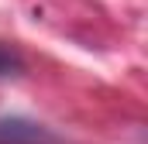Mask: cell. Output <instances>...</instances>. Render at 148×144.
Instances as JSON below:
<instances>
[{"instance_id": "obj_1", "label": "cell", "mask_w": 148, "mask_h": 144, "mask_svg": "<svg viewBox=\"0 0 148 144\" xmlns=\"http://www.w3.org/2000/svg\"><path fill=\"white\" fill-rule=\"evenodd\" d=\"M0 144H66V141L52 134L45 124H35L28 117H0Z\"/></svg>"}, {"instance_id": "obj_2", "label": "cell", "mask_w": 148, "mask_h": 144, "mask_svg": "<svg viewBox=\"0 0 148 144\" xmlns=\"http://www.w3.org/2000/svg\"><path fill=\"white\" fill-rule=\"evenodd\" d=\"M24 72V58L17 55V48L0 41V79H17Z\"/></svg>"}]
</instances>
